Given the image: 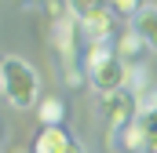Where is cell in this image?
Wrapping results in <instances>:
<instances>
[{"mask_svg": "<svg viewBox=\"0 0 157 153\" xmlns=\"http://www.w3.org/2000/svg\"><path fill=\"white\" fill-rule=\"evenodd\" d=\"M0 91L7 95V102L15 110H37V102H40V76H37V69L26 58L4 55L0 58Z\"/></svg>", "mask_w": 157, "mask_h": 153, "instance_id": "obj_1", "label": "cell"}, {"mask_svg": "<svg viewBox=\"0 0 157 153\" xmlns=\"http://www.w3.org/2000/svg\"><path fill=\"white\" fill-rule=\"evenodd\" d=\"M128 80H132V66L128 62H106V66H99V69H91L88 73V84L99 91V95H113V91H124L128 88Z\"/></svg>", "mask_w": 157, "mask_h": 153, "instance_id": "obj_2", "label": "cell"}, {"mask_svg": "<svg viewBox=\"0 0 157 153\" xmlns=\"http://www.w3.org/2000/svg\"><path fill=\"white\" fill-rule=\"evenodd\" d=\"M99 110H102V117H106V128L117 135L124 124H132V120H135V95H124V91L102 95Z\"/></svg>", "mask_w": 157, "mask_h": 153, "instance_id": "obj_3", "label": "cell"}, {"mask_svg": "<svg viewBox=\"0 0 157 153\" xmlns=\"http://www.w3.org/2000/svg\"><path fill=\"white\" fill-rule=\"evenodd\" d=\"M73 150V139L66 135V128H40L37 142H33V153H70Z\"/></svg>", "mask_w": 157, "mask_h": 153, "instance_id": "obj_4", "label": "cell"}, {"mask_svg": "<svg viewBox=\"0 0 157 153\" xmlns=\"http://www.w3.org/2000/svg\"><path fill=\"white\" fill-rule=\"evenodd\" d=\"M110 33H113V15L110 11H99V15L80 22V37L88 44H102V40H110Z\"/></svg>", "mask_w": 157, "mask_h": 153, "instance_id": "obj_5", "label": "cell"}, {"mask_svg": "<svg viewBox=\"0 0 157 153\" xmlns=\"http://www.w3.org/2000/svg\"><path fill=\"white\" fill-rule=\"evenodd\" d=\"M113 142H117L121 150H128V153H146V128H143V120L135 117L132 124H124L113 135Z\"/></svg>", "mask_w": 157, "mask_h": 153, "instance_id": "obj_6", "label": "cell"}, {"mask_svg": "<svg viewBox=\"0 0 157 153\" xmlns=\"http://www.w3.org/2000/svg\"><path fill=\"white\" fill-rule=\"evenodd\" d=\"M113 51H117V58H121V62H128V66H132V62H135L143 51H150V47H146V40H143L135 29H132V26H128V29H124V33L113 40Z\"/></svg>", "mask_w": 157, "mask_h": 153, "instance_id": "obj_7", "label": "cell"}, {"mask_svg": "<svg viewBox=\"0 0 157 153\" xmlns=\"http://www.w3.org/2000/svg\"><path fill=\"white\" fill-rule=\"evenodd\" d=\"M37 117L44 128H59L62 120H66V102L59 99V95H44L37 102Z\"/></svg>", "mask_w": 157, "mask_h": 153, "instance_id": "obj_8", "label": "cell"}, {"mask_svg": "<svg viewBox=\"0 0 157 153\" xmlns=\"http://www.w3.org/2000/svg\"><path fill=\"white\" fill-rule=\"evenodd\" d=\"M132 29L146 40L150 51H157V7H143V11L132 18Z\"/></svg>", "mask_w": 157, "mask_h": 153, "instance_id": "obj_9", "label": "cell"}, {"mask_svg": "<svg viewBox=\"0 0 157 153\" xmlns=\"http://www.w3.org/2000/svg\"><path fill=\"white\" fill-rule=\"evenodd\" d=\"M113 58H117V51H113L110 40H102V44H88V51H84V66H88V73L99 69V66H106V62H113Z\"/></svg>", "mask_w": 157, "mask_h": 153, "instance_id": "obj_10", "label": "cell"}, {"mask_svg": "<svg viewBox=\"0 0 157 153\" xmlns=\"http://www.w3.org/2000/svg\"><path fill=\"white\" fill-rule=\"evenodd\" d=\"M66 4H70V11H73L77 22H84V18H91V15H99V11L110 7L106 0H66Z\"/></svg>", "mask_w": 157, "mask_h": 153, "instance_id": "obj_11", "label": "cell"}, {"mask_svg": "<svg viewBox=\"0 0 157 153\" xmlns=\"http://www.w3.org/2000/svg\"><path fill=\"white\" fill-rule=\"evenodd\" d=\"M128 88H132V95H135V99H139V95H146V91H154V88H150V73H146L143 66H135V69H132V80H128Z\"/></svg>", "mask_w": 157, "mask_h": 153, "instance_id": "obj_12", "label": "cell"}, {"mask_svg": "<svg viewBox=\"0 0 157 153\" xmlns=\"http://www.w3.org/2000/svg\"><path fill=\"white\" fill-rule=\"evenodd\" d=\"M106 4H110V7H113L117 15H128V18H135V15H139V11L146 7L143 0H106Z\"/></svg>", "mask_w": 157, "mask_h": 153, "instance_id": "obj_13", "label": "cell"}, {"mask_svg": "<svg viewBox=\"0 0 157 153\" xmlns=\"http://www.w3.org/2000/svg\"><path fill=\"white\" fill-rule=\"evenodd\" d=\"M48 0H18V7H44Z\"/></svg>", "mask_w": 157, "mask_h": 153, "instance_id": "obj_14", "label": "cell"}, {"mask_svg": "<svg viewBox=\"0 0 157 153\" xmlns=\"http://www.w3.org/2000/svg\"><path fill=\"white\" fill-rule=\"evenodd\" d=\"M70 153H84V146H80V142H73V150H70Z\"/></svg>", "mask_w": 157, "mask_h": 153, "instance_id": "obj_15", "label": "cell"}, {"mask_svg": "<svg viewBox=\"0 0 157 153\" xmlns=\"http://www.w3.org/2000/svg\"><path fill=\"white\" fill-rule=\"evenodd\" d=\"M7 153H26V150H18V146H15V150H7Z\"/></svg>", "mask_w": 157, "mask_h": 153, "instance_id": "obj_16", "label": "cell"}, {"mask_svg": "<svg viewBox=\"0 0 157 153\" xmlns=\"http://www.w3.org/2000/svg\"><path fill=\"white\" fill-rule=\"evenodd\" d=\"M154 91H157V84H154Z\"/></svg>", "mask_w": 157, "mask_h": 153, "instance_id": "obj_17", "label": "cell"}]
</instances>
